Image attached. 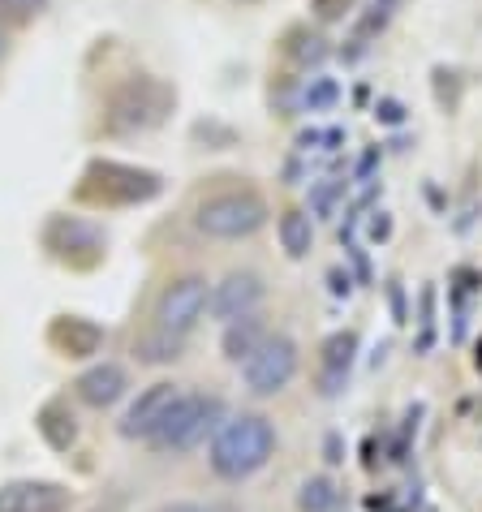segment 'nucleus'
<instances>
[{"label":"nucleus","mask_w":482,"mask_h":512,"mask_svg":"<svg viewBox=\"0 0 482 512\" xmlns=\"http://www.w3.org/2000/svg\"><path fill=\"white\" fill-rule=\"evenodd\" d=\"M276 457V426L267 414H237L224 418L220 431L211 435L207 461L224 482H246Z\"/></svg>","instance_id":"1"},{"label":"nucleus","mask_w":482,"mask_h":512,"mask_svg":"<svg viewBox=\"0 0 482 512\" xmlns=\"http://www.w3.org/2000/svg\"><path fill=\"white\" fill-rule=\"evenodd\" d=\"M272 216L267 198L254 186H233V190H216L194 203V229L211 237V241H241L254 237Z\"/></svg>","instance_id":"2"},{"label":"nucleus","mask_w":482,"mask_h":512,"mask_svg":"<svg viewBox=\"0 0 482 512\" xmlns=\"http://www.w3.org/2000/svg\"><path fill=\"white\" fill-rule=\"evenodd\" d=\"M164 177L138 164H121V160H91L82 173L78 198H87L95 207H138L160 198Z\"/></svg>","instance_id":"3"},{"label":"nucleus","mask_w":482,"mask_h":512,"mask_svg":"<svg viewBox=\"0 0 482 512\" xmlns=\"http://www.w3.org/2000/svg\"><path fill=\"white\" fill-rule=\"evenodd\" d=\"M220 422H224V401L216 392H181L173 414L151 435V448L181 457V452H194L198 444H207L220 431Z\"/></svg>","instance_id":"4"},{"label":"nucleus","mask_w":482,"mask_h":512,"mask_svg":"<svg viewBox=\"0 0 482 512\" xmlns=\"http://www.w3.org/2000/svg\"><path fill=\"white\" fill-rule=\"evenodd\" d=\"M44 250L56 263L74 267V272H91L108 254V233L87 216H65V211H56L44 224Z\"/></svg>","instance_id":"5"},{"label":"nucleus","mask_w":482,"mask_h":512,"mask_svg":"<svg viewBox=\"0 0 482 512\" xmlns=\"http://www.w3.org/2000/svg\"><path fill=\"white\" fill-rule=\"evenodd\" d=\"M173 99L177 95L168 91L160 78L138 74V78L125 82V87L112 91V99H108V130H117V134L151 130V125L164 121V112L173 108Z\"/></svg>","instance_id":"6"},{"label":"nucleus","mask_w":482,"mask_h":512,"mask_svg":"<svg viewBox=\"0 0 482 512\" xmlns=\"http://www.w3.org/2000/svg\"><path fill=\"white\" fill-rule=\"evenodd\" d=\"M297 366H302L297 340L276 332V336H267L246 362H241V383H246L250 396H276L297 379Z\"/></svg>","instance_id":"7"},{"label":"nucleus","mask_w":482,"mask_h":512,"mask_svg":"<svg viewBox=\"0 0 482 512\" xmlns=\"http://www.w3.org/2000/svg\"><path fill=\"white\" fill-rule=\"evenodd\" d=\"M207 306H211V284L207 276H177V280H168L160 297H155V327H164V332H173L186 340L198 323H203L207 315Z\"/></svg>","instance_id":"8"},{"label":"nucleus","mask_w":482,"mask_h":512,"mask_svg":"<svg viewBox=\"0 0 482 512\" xmlns=\"http://www.w3.org/2000/svg\"><path fill=\"white\" fill-rule=\"evenodd\" d=\"M263 297H267V284L259 272H229L220 284H211L207 315L220 323H237V319L254 315V310L263 306Z\"/></svg>","instance_id":"9"},{"label":"nucleus","mask_w":482,"mask_h":512,"mask_svg":"<svg viewBox=\"0 0 482 512\" xmlns=\"http://www.w3.org/2000/svg\"><path fill=\"white\" fill-rule=\"evenodd\" d=\"M177 396H181V388H177V383H168V379H160V383H151V388H143V392H138V401L125 409L121 435H125V439H147V444H151V435L160 431L168 414H173Z\"/></svg>","instance_id":"10"},{"label":"nucleus","mask_w":482,"mask_h":512,"mask_svg":"<svg viewBox=\"0 0 482 512\" xmlns=\"http://www.w3.org/2000/svg\"><path fill=\"white\" fill-rule=\"evenodd\" d=\"M74 495L61 482H44V478H18L0 487V512H69Z\"/></svg>","instance_id":"11"},{"label":"nucleus","mask_w":482,"mask_h":512,"mask_svg":"<svg viewBox=\"0 0 482 512\" xmlns=\"http://www.w3.org/2000/svg\"><path fill=\"white\" fill-rule=\"evenodd\" d=\"M125 388H130V375H125V366H117V362H95V366H87V371L74 379L78 401L91 405V409L117 405L125 396Z\"/></svg>","instance_id":"12"},{"label":"nucleus","mask_w":482,"mask_h":512,"mask_svg":"<svg viewBox=\"0 0 482 512\" xmlns=\"http://www.w3.org/2000/svg\"><path fill=\"white\" fill-rule=\"evenodd\" d=\"M353 358H358V332H332L319 349V388L323 396H336L349 383Z\"/></svg>","instance_id":"13"},{"label":"nucleus","mask_w":482,"mask_h":512,"mask_svg":"<svg viewBox=\"0 0 482 512\" xmlns=\"http://www.w3.org/2000/svg\"><path fill=\"white\" fill-rule=\"evenodd\" d=\"M48 340L65 353V358H91V353H99V345H104V327L91 323V319L65 315L48 327Z\"/></svg>","instance_id":"14"},{"label":"nucleus","mask_w":482,"mask_h":512,"mask_svg":"<svg viewBox=\"0 0 482 512\" xmlns=\"http://www.w3.org/2000/svg\"><path fill=\"white\" fill-rule=\"evenodd\" d=\"M272 336L263 327V319L259 315H246V319H237V323H224V340H220V353H224V362H246L254 349L263 345V340Z\"/></svg>","instance_id":"15"},{"label":"nucleus","mask_w":482,"mask_h":512,"mask_svg":"<svg viewBox=\"0 0 482 512\" xmlns=\"http://www.w3.org/2000/svg\"><path fill=\"white\" fill-rule=\"evenodd\" d=\"M276 237L289 259H306L310 246H315V224H310L302 207H289V211H280V220H276Z\"/></svg>","instance_id":"16"},{"label":"nucleus","mask_w":482,"mask_h":512,"mask_svg":"<svg viewBox=\"0 0 482 512\" xmlns=\"http://www.w3.org/2000/svg\"><path fill=\"white\" fill-rule=\"evenodd\" d=\"M35 426H39V435L48 439V448H56V452H69L74 439H78V422H74V414H69V405H61V401H48L44 409H39Z\"/></svg>","instance_id":"17"},{"label":"nucleus","mask_w":482,"mask_h":512,"mask_svg":"<svg viewBox=\"0 0 482 512\" xmlns=\"http://www.w3.org/2000/svg\"><path fill=\"white\" fill-rule=\"evenodd\" d=\"M181 349H186V340L173 336V332H164V327H151V332L138 336V362H147V366H168V362H177L181 358Z\"/></svg>","instance_id":"18"},{"label":"nucleus","mask_w":482,"mask_h":512,"mask_svg":"<svg viewBox=\"0 0 482 512\" xmlns=\"http://www.w3.org/2000/svg\"><path fill=\"white\" fill-rule=\"evenodd\" d=\"M336 504H340V487L328 474L306 478L302 491H297V508H302V512H332Z\"/></svg>","instance_id":"19"},{"label":"nucleus","mask_w":482,"mask_h":512,"mask_svg":"<svg viewBox=\"0 0 482 512\" xmlns=\"http://www.w3.org/2000/svg\"><path fill=\"white\" fill-rule=\"evenodd\" d=\"M336 82L332 78H315V82H310V87H306V104L310 108H328V104H336Z\"/></svg>","instance_id":"20"},{"label":"nucleus","mask_w":482,"mask_h":512,"mask_svg":"<svg viewBox=\"0 0 482 512\" xmlns=\"http://www.w3.org/2000/svg\"><path fill=\"white\" fill-rule=\"evenodd\" d=\"M0 9L18 13V18H31V13H39V9H48V0H0Z\"/></svg>","instance_id":"21"},{"label":"nucleus","mask_w":482,"mask_h":512,"mask_svg":"<svg viewBox=\"0 0 482 512\" xmlns=\"http://www.w3.org/2000/svg\"><path fill=\"white\" fill-rule=\"evenodd\" d=\"M349 0H315V13L319 18H340V9H345Z\"/></svg>","instance_id":"22"},{"label":"nucleus","mask_w":482,"mask_h":512,"mask_svg":"<svg viewBox=\"0 0 482 512\" xmlns=\"http://www.w3.org/2000/svg\"><path fill=\"white\" fill-rule=\"evenodd\" d=\"M190 512H237L233 504H194Z\"/></svg>","instance_id":"23"},{"label":"nucleus","mask_w":482,"mask_h":512,"mask_svg":"<svg viewBox=\"0 0 482 512\" xmlns=\"http://www.w3.org/2000/svg\"><path fill=\"white\" fill-rule=\"evenodd\" d=\"M328 461H332V465L345 461V457H340V444H336V439H328Z\"/></svg>","instance_id":"24"},{"label":"nucleus","mask_w":482,"mask_h":512,"mask_svg":"<svg viewBox=\"0 0 482 512\" xmlns=\"http://www.w3.org/2000/svg\"><path fill=\"white\" fill-rule=\"evenodd\" d=\"M194 504H168V508H160V512H190Z\"/></svg>","instance_id":"25"},{"label":"nucleus","mask_w":482,"mask_h":512,"mask_svg":"<svg viewBox=\"0 0 482 512\" xmlns=\"http://www.w3.org/2000/svg\"><path fill=\"white\" fill-rule=\"evenodd\" d=\"M237 5H259V0H237Z\"/></svg>","instance_id":"26"},{"label":"nucleus","mask_w":482,"mask_h":512,"mask_svg":"<svg viewBox=\"0 0 482 512\" xmlns=\"http://www.w3.org/2000/svg\"><path fill=\"white\" fill-rule=\"evenodd\" d=\"M0 52H5V35H0Z\"/></svg>","instance_id":"27"}]
</instances>
